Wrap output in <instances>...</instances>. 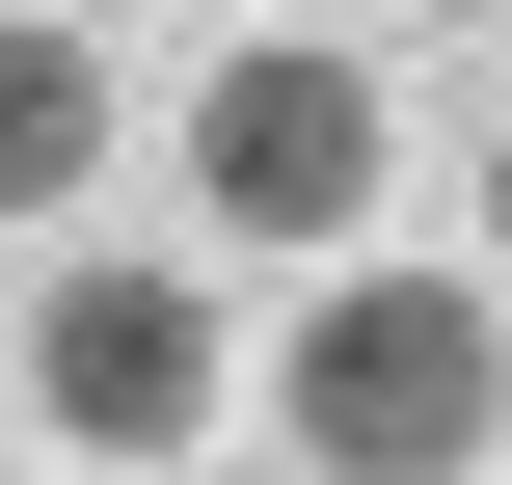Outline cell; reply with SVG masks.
<instances>
[{"instance_id": "6", "label": "cell", "mask_w": 512, "mask_h": 485, "mask_svg": "<svg viewBox=\"0 0 512 485\" xmlns=\"http://www.w3.org/2000/svg\"><path fill=\"white\" fill-rule=\"evenodd\" d=\"M405 27H512V0H405Z\"/></svg>"}, {"instance_id": "7", "label": "cell", "mask_w": 512, "mask_h": 485, "mask_svg": "<svg viewBox=\"0 0 512 485\" xmlns=\"http://www.w3.org/2000/svg\"><path fill=\"white\" fill-rule=\"evenodd\" d=\"M189 27H216V0H189Z\"/></svg>"}, {"instance_id": "2", "label": "cell", "mask_w": 512, "mask_h": 485, "mask_svg": "<svg viewBox=\"0 0 512 485\" xmlns=\"http://www.w3.org/2000/svg\"><path fill=\"white\" fill-rule=\"evenodd\" d=\"M378 162H405L378 54H270V27H243V54L189 81V216H216V243H351Z\"/></svg>"}, {"instance_id": "5", "label": "cell", "mask_w": 512, "mask_h": 485, "mask_svg": "<svg viewBox=\"0 0 512 485\" xmlns=\"http://www.w3.org/2000/svg\"><path fill=\"white\" fill-rule=\"evenodd\" d=\"M486 297H512V135H486Z\"/></svg>"}, {"instance_id": "3", "label": "cell", "mask_w": 512, "mask_h": 485, "mask_svg": "<svg viewBox=\"0 0 512 485\" xmlns=\"http://www.w3.org/2000/svg\"><path fill=\"white\" fill-rule=\"evenodd\" d=\"M216 405H243V324L189 270H54L27 297V432L54 459H189Z\"/></svg>"}, {"instance_id": "4", "label": "cell", "mask_w": 512, "mask_h": 485, "mask_svg": "<svg viewBox=\"0 0 512 485\" xmlns=\"http://www.w3.org/2000/svg\"><path fill=\"white\" fill-rule=\"evenodd\" d=\"M81 162H108V54L0 27V216H81Z\"/></svg>"}, {"instance_id": "1", "label": "cell", "mask_w": 512, "mask_h": 485, "mask_svg": "<svg viewBox=\"0 0 512 485\" xmlns=\"http://www.w3.org/2000/svg\"><path fill=\"white\" fill-rule=\"evenodd\" d=\"M243 378L297 405V485H486V432H512V297H486V270H324L297 351H243Z\"/></svg>"}]
</instances>
